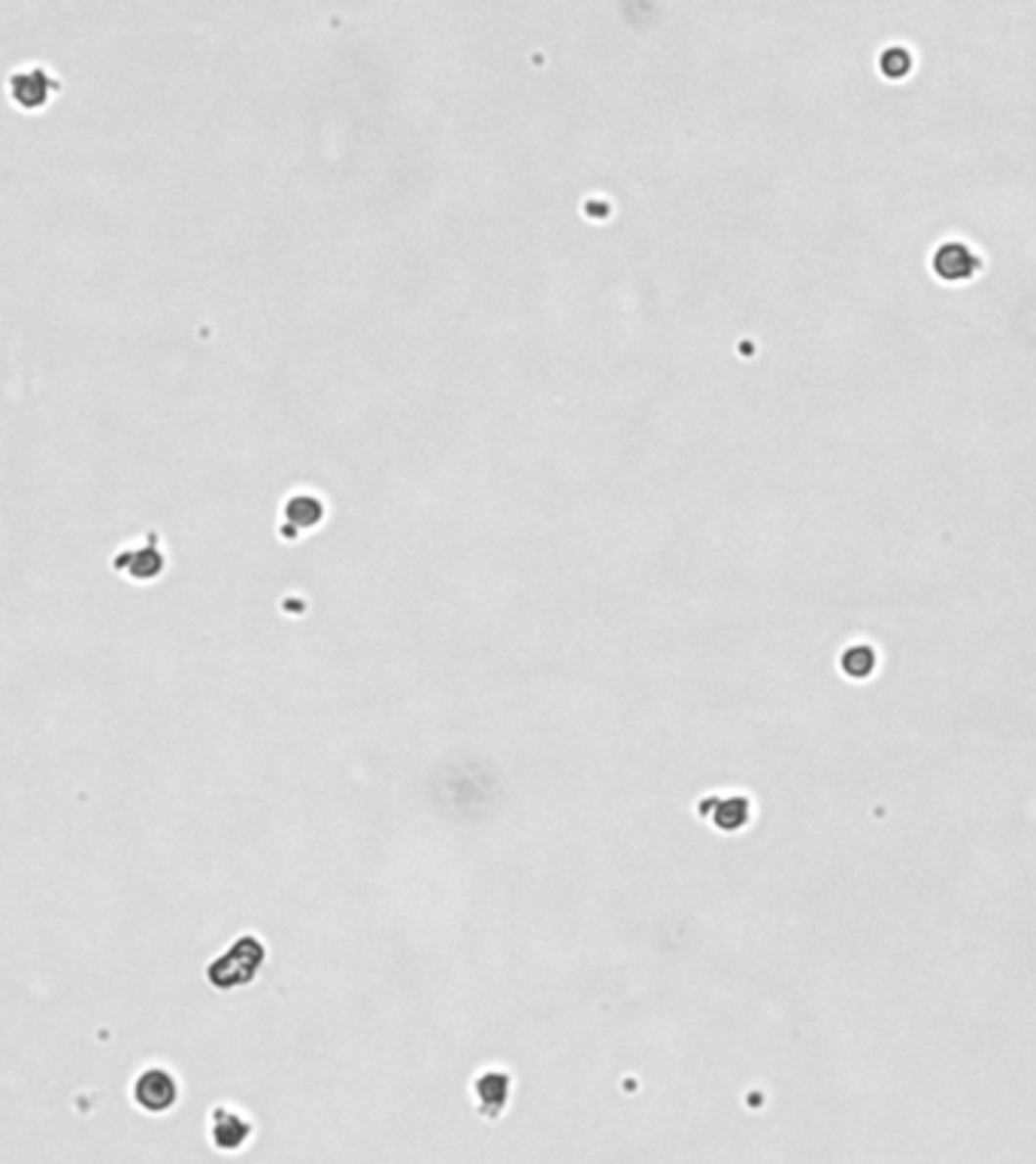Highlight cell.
Masks as SVG:
<instances>
[{
    "instance_id": "6da1fadb",
    "label": "cell",
    "mask_w": 1036,
    "mask_h": 1164,
    "mask_svg": "<svg viewBox=\"0 0 1036 1164\" xmlns=\"http://www.w3.org/2000/svg\"><path fill=\"white\" fill-rule=\"evenodd\" d=\"M264 964V947L258 937H240L234 947L215 958L206 970V977L215 989H237L255 980L258 967Z\"/></svg>"
},
{
    "instance_id": "52a82bcc",
    "label": "cell",
    "mask_w": 1036,
    "mask_h": 1164,
    "mask_svg": "<svg viewBox=\"0 0 1036 1164\" xmlns=\"http://www.w3.org/2000/svg\"><path fill=\"white\" fill-rule=\"evenodd\" d=\"M842 668L849 671V674H855V676L867 674V671L873 668V649H867V646L849 649V652H845V658H842Z\"/></svg>"
},
{
    "instance_id": "ba28073f",
    "label": "cell",
    "mask_w": 1036,
    "mask_h": 1164,
    "mask_svg": "<svg viewBox=\"0 0 1036 1164\" xmlns=\"http://www.w3.org/2000/svg\"><path fill=\"white\" fill-rule=\"evenodd\" d=\"M882 68H885V73H888V76H903V73H906V68H909V52H906L903 46H891V49H885V55H882Z\"/></svg>"
},
{
    "instance_id": "7a4b0ae2",
    "label": "cell",
    "mask_w": 1036,
    "mask_h": 1164,
    "mask_svg": "<svg viewBox=\"0 0 1036 1164\" xmlns=\"http://www.w3.org/2000/svg\"><path fill=\"white\" fill-rule=\"evenodd\" d=\"M10 101L22 110H40L58 91V76L46 65H22L7 76Z\"/></svg>"
},
{
    "instance_id": "3957f363",
    "label": "cell",
    "mask_w": 1036,
    "mask_h": 1164,
    "mask_svg": "<svg viewBox=\"0 0 1036 1164\" xmlns=\"http://www.w3.org/2000/svg\"><path fill=\"white\" fill-rule=\"evenodd\" d=\"M179 1097V1083L167 1067H146L134 1080V1100L146 1113H167Z\"/></svg>"
},
{
    "instance_id": "5b68a950",
    "label": "cell",
    "mask_w": 1036,
    "mask_h": 1164,
    "mask_svg": "<svg viewBox=\"0 0 1036 1164\" xmlns=\"http://www.w3.org/2000/svg\"><path fill=\"white\" fill-rule=\"evenodd\" d=\"M933 267H936V273L943 276V279H964V276H969L972 270L979 267V261H976V256H972V252H969L964 243L952 240V243H943V246L936 249Z\"/></svg>"
},
{
    "instance_id": "8992f818",
    "label": "cell",
    "mask_w": 1036,
    "mask_h": 1164,
    "mask_svg": "<svg viewBox=\"0 0 1036 1164\" xmlns=\"http://www.w3.org/2000/svg\"><path fill=\"white\" fill-rule=\"evenodd\" d=\"M246 1138H248V1122L243 1116H237V1113H215V1119H212V1141L218 1146L234 1149Z\"/></svg>"
},
{
    "instance_id": "277c9868",
    "label": "cell",
    "mask_w": 1036,
    "mask_h": 1164,
    "mask_svg": "<svg viewBox=\"0 0 1036 1164\" xmlns=\"http://www.w3.org/2000/svg\"><path fill=\"white\" fill-rule=\"evenodd\" d=\"M146 534H149V537H146L143 546L121 549V552H115V561H113L115 571H124L131 580H152V577H158L164 571V555L158 549V534H155V531H146Z\"/></svg>"
}]
</instances>
